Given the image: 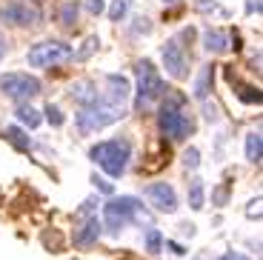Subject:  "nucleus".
<instances>
[{"label": "nucleus", "mask_w": 263, "mask_h": 260, "mask_svg": "<svg viewBox=\"0 0 263 260\" xmlns=\"http://www.w3.org/2000/svg\"><path fill=\"white\" fill-rule=\"evenodd\" d=\"M129 223H143L152 226V215L146 212V206L132 195H118L109 197V203L103 206V232L109 234H120V229L129 226Z\"/></svg>", "instance_id": "1"}, {"label": "nucleus", "mask_w": 263, "mask_h": 260, "mask_svg": "<svg viewBox=\"0 0 263 260\" xmlns=\"http://www.w3.org/2000/svg\"><path fill=\"white\" fill-rule=\"evenodd\" d=\"M163 95H166V86H163L158 66L152 63L149 58L138 60L135 63V109L149 112Z\"/></svg>", "instance_id": "2"}, {"label": "nucleus", "mask_w": 263, "mask_h": 260, "mask_svg": "<svg viewBox=\"0 0 263 260\" xmlns=\"http://www.w3.org/2000/svg\"><path fill=\"white\" fill-rule=\"evenodd\" d=\"M89 157L98 163L100 169L106 172L109 177H123V172L129 169L132 160V143L126 137H109V140H100L89 149Z\"/></svg>", "instance_id": "3"}, {"label": "nucleus", "mask_w": 263, "mask_h": 260, "mask_svg": "<svg viewBox=\"0 0 263 260\" xmlns=\"http://www.w3.org/2000/svg\"><path fill=\"white\" fill-rule=\"evenodd\" d=\"M158 129L163 137L169 140H186V137L195 135V120L189 117V112L183 109V100L178 95H169L163 98L158 109Z\"/></svg>", "instance_id": "4"}, {"label": "nucleus", "mask_w": 263, "mask_h": 260, "mask_svg": "<svg viewBox=\"0 0 263 260\" xmlns=\"http://www.w3.org/2000/svg\"><path fill=\"white\" fill-rule=\"evenodd\" d=\"M120 117H126V106H112V103H106V100H100L98 106L80 109L74 115V126H78L80 135H95V132L112 126Z\"/></svg>", "instance_id": "5"}, {"label": "nucleus", "mask_w": 263, "mask_h": 260, "mask_svg": "<svg viewBox=\"0 0 263 260\" xmlns=\"http://www.w3.org/2000/svg\"><path fill=\"white\" fill-rule=\"evenodd\" d=\"M69 60H74V49L72 43H63V40H40L26 52V63L34 69H52Z\"/></svg>", "instance_id": "6"}, {"label": "nucleus", "mask_w": 263, "mask_h": 260, "mask_svg": "<svg viewBox=\"0 0 263 260\" xmlns=\"http://www.w3.org/2000/svg\"><path fill=\"white\" fill-rule=\"evenodd\" d=\"M0 91L17 103H32V98L40 95V80L26 72H6L0 75Z\"/></svg>", "instance_id": "7"}, {"label": "nucleus", "mask_w": 263, "mask_h": 260, "mask_svg": "<svg viewBox=\"0 0 263 260\" xmlns=\"http://www.w3.org/2000/svg\"><path fill=\"white\" fill-rule=\"evenodd\" d=\"M0 20L9 23V26L17 29H34L43 23V12L34 3H26V0H12L6 6H0Z\"/></svg>", "instance_id": "8"}, {"label": "nucleus", "mask_w": 263, "mask_h": 260, "mask_svg": "<svg viewBox=\"0 0 263 260\" xmlns=\"http://www.w3.org/2000/svg\"><path fill=\"white\" fill-rule=\"evenodd\" d=\"M160 60H163V69H166L169 78L183 80L186 75H189V54H186V49L180 46L178 38L166 40V43L160 46Z\"/></svg>", "instance_id": "9"}, {"label": "nucleus", "mask_w": 263, "mask_h": 260, "mask_svg": "<svg viewBox=\"0 0 263 260\" xmlns=\"http://www.w3.org/2000/svg\"><path fill=\"white\" fill-rule=\"evenodd\" d=\"M146 200L152 203L155 212H163V215H172V212H178L180 200H178V192L172 189V183H149L146 186Z\"/></svg>", "instance_id": "10"}, {"label": "nucleus", "mask_w": 263, "mask_h": 260, "mask_svg": "<svg viewBox=\"0 0 263 260\" xmlns=\"http://www.w3.org/2000/svg\"><path fill=\"white\" fill-rule=\"evenodd\" d=\"M100 234H103V226H100L98 217H86L74 226V234H72V243L78 249H89L100 240Z\"/></svg>", "instance_id": "11"}, {"label": "nucleus", "mask_w": 263, "mask_h": 260, "mask_svg": "<svg viewBox=\"0 0 263 260\" xmlns=\"http://www.w3.org/2000/svg\"><path fill=\"white\" fill-rule=\"evenodd\" d=\"M232 40H235V32H226V29H203V49L209 54H226L229 49H235L232 46Z\"/></svg>", "instance_id": "12"}, {"label": "nucleus", "mask_w": 263, "mask_h": 260, "mask_svg": "<svg viewBox=\"0 0 263 260\" xmlns=\"http://www.w3.org/2000/svg\"><path fill=\"white\" fill-rule=\"evenodd\" d=\"M69 98H72L74 103H80V109H89V106H98L100 100H103V95L98 91V86H95L92 80H74V83L69 86Z\"/></svg>", "instance_id": "13"}, {"label": "nucleus", "mask_w": 263, "mask_h": 260, "mask_svg": "<svg viewBox=\"0 0 263 260\" xmlns=\"http://www.w3.org/2000/svg\"><path fill=\"white\" fill-rule=\"evenodd\" d=\"M106 83H109V89H106L103 100L106 103H112V106H123L126 98H129V78H123V75H106Z\"/></svg>", "instance_id": "14"}, {"label": "nucleus", "mask_w": 263, "mask_h": 260, "mask_svg": "<svg viewBox=\"0 0 263 260\" xmlns=\"http://www.w3.org/2000/svg\"><path fill=\"white\" fill-rule=\"evenodd\" d=\"M212 83H215V66H200V72H197L195 78V89H192V95H195L197 100H206V95L212 91Z\"/></svg>", "instance_id": "15"}, {"label": "nucleus", "mask_w": 263, "mask_h": 260, "mask_svg": "<svg viewBox=\"0 0 263 260\" xmlns=\"http://www.w3.org/2000/svg\"><path fill=\"white\" fill-rule=\"evenodd\" d=\"M14 117H17L20 126H26V129H37V126L43 123V115H40V112L34 109L32 103H17V109H14Z\"/></svg>", "instance_id": "16"}, {"label": "nucleus", "mask_w": 263, "mask_h": 260, "mask_svg": "<svg viewBox=\"0 0 263 260\" xmlns=\"http://www.w3.org/2000/svg\"><path fill=\"white\" fill-rule=\"evenodd\" d=\"M78 14H80V3L78 0H63L58 9V23L63 29H72L78 23Z\"/></svg>", "instance_id": "17"}, {"label": "nucleus", "mask_w": 263, "mask_h": 260, "mask_svg": "<svg viewBox=\"0 0 263 260\" xmlns=\"http://www.w3.org/2000/svg\"><path fill=\"white\" fill-rule=\"evenodd\" d=\"M260 157H263V137L260 132H249L246 135V160L260 163Z\"/></svg>", "instance_id": "18"}, {"label": "nucleus", "mask_w": 263, "mask_h": 260, "mask_svg": "<svg viewBox=\"0 0 263 260\" xmlns=\"http://www.w3.org/2000/svg\"><path fill=\"white\" fill-rule=\"evenodd\" d=\"M6 140H9V143H12L17 152H29V149H32V137L20 129V126H9V129H6Z\"/></svg>", "instance_id": "19"}, {"label": "nucleus", "mask_w": 263, "mask_h": 260, "mask_svg": "<svg viewBox=\"0 0 263 260\" xmlns=\"http://www.w3.org/2000/svg\"><path fill=\"white\" fill-rule=\"evenodd\" d=\"M189 206L195 209V212H200L203 209V203H206V195H203V180L200 177H192L189 180Z\"/></svg>", "instance_id": "20"}, {"label": "nucleus", "mask_w": 263, "mask_h": 260, "mask_svg": "<svg viewBox=\"0 0 263 260\" xmlns=\"http://www.w3.org/2000/svg\"><path fill=\"white\" fill-rule=\"evenodd\" d=\"M163 232H160V229H155V226H149L146 229V252L149 254H158L160 249H163Z\"/></svg>", "instance_id": "21"}, {"label": "nucleus", "mask_w": 263, "mask_h": 260, "mask_svg": "<svg viewBox=\"0 0 263 260\" xmlns=\"http://www.w3.org/2000/svg\"><path fill=\"white\" fill-rule=\"evenodd\" d=\"M98 46H100V40H98V34H92V38H86L83 40V46L80 49H74V60H86L92 52H98Z\"/></svg>", "instance_id": "22"}, {"label": "nucleus", "mask_w": 263, "mask_h": 260, "mask_svg": "<svg viewBox=\"0 0 263 260\" xmlns=\"http://www.w3.org/2000/svg\"><path fill=\"white\" fill-rule=\"evenodd\" d=\"M129 3L132 0H112V3H109V20H115V23L123 20L126 14H129Z\"/></svg>", "instance_id": "23"}, {"label": "nucleus", "mask_w": 263, "mask_h": 260, "mask_svg": "<svg viewBox=\"0 0 263 260\" xmlns=\"http://www.w3.org/2000/svg\"><path fill=\"white\" fill-rule=\"evenodd\" d=\"M98 197H89V200H83V206L74 212V220H86V217H95V212H98Z\"/></svg>", "instance_id": "24"}, {"label": "nucleus", "mask_w": 263, "mask_h": 260, "mask_svg": "<svg viewBox=\"0 0 263 260\" xmlns=\"http://www.w3.org/2000/svg\"><path fill=\"white\" fill-rule=\"evenodd\" d=\"M43 112H46V115H43V117H46V120H49V126H63V123H66V115H63V112H60V106L49 103V106H46V109H43Z\"/></svg>", "instance_id": "25"}, {"label": "nucleus", "mask_w": 263, "mask_h": 260, "mask_svg": "<svg viewBox=\"0 0 263 260\" xmlns=\"http://www.w3.org/2000/svg\"><path fill=\"white\" fill-rule=\"evenodd\" d=\"M183 166L189 172H195L197 166H200V149H195V146H189V149L183 152Z\"/></svg>", "instance_id": "26"}, {"label": "nucleus", "mask_w": 263, "mask_h": 260, "mask_svg": "<svg viewBox=\"0 0 263 260\" xmlns=\"http://www.w3.org/2000/svg\"><path fill=\"white\" fill-rule=\"evenodd\" d=\"M237 98L243 103H260V91L252 89V86H237Z\"/></svg>", "instance_id": "27"}, {"label": "nucleus", "mask_w": 263, "mask_h": 260, "mask_svg": "<svg viewBox=\"0 0 263 260\" xmlns=\"http://www.w3.org/2000/svg\"><path fill=\"white\" fill-rule=\"evenodd\" d=\"M195 9H197L200 14H215V12H223L217 0H195Z\"/></svg>", "instance_id": "28"}, {"label": "nucleus", "mask_w": 263, "mask_h": 260, "mask_svg": "<svg viewBox=\"0 0 263 260\" xmlns=\"http://www.w3.org/2000/svg\"><path fill=\"white\" fill-rule=\"evenodd\" d=\"M92 186L98 189L100 195H112V192H115V186H112L109 180H106L103 175H92Z\"/></svg>", "instance_id": "29"}, {"label": "nucleus", "mask_w": 263, "mask_h": 260, "mask_svg": "<svg viewBox=\"0 0 263 260\" xmlns=\"http://www.w3.org/2000/svg\"><path fill=\"white\" fill-rule=\"evenodd\" d=\"M212 200H215V206H226V200H229V186H215L212 189Z\"/></svg>", "instance_id": "30"}, {"label": "nucleus", "mask_w": 263, "mask_h": 260, "mask_svg": "<svg viewBox=\"0 0 263 260\" xmlns=\"http://www.w3.org/2000/svg\"><path fill=\"white\" fill-rule=\"evenodd\" d=\"M83 6H86V12H89V14L98 17V14L106 9V3H103V0H83Z\"/></svg>", "instance_id": "31"}, {"label": "nucleus", "mask_w": 263, "mask_h": 260, "mask_svg": "<svg viewBox=\"0 0 263 260\" xmlns=\"http://www.w3.org/2000/svg\"><path fill=\"white\" fill-rule=\"evenodd\" d=\"M135 20H138V23H135V26H132V32H135V34H149L152 32V23H149V17H135Z\"/></svg>", "instance_id": "32"}, {"label": "nucleus", "mask_w": 263, "mask_h": 260, "mask_svg": "<svg viewBox=\"0 0 263 260\" xmlns=\"http://www.w3.org/2000/svg\"><path fill=\"white\" fill-rule=\"evenodd\" d=\"M166 246L172 249V254H178V257H183V254L189 252V249H186L183 243H178V240H169V243H166Z\"/></svg>", "instance_id": "33"}, {"label": "nucleus", "mask_w": 263, "mask_h": 260, "mask_svg": "<svg viewBox=\"0 0 263 260\" xmlns=\"http://www.w3.org/2000/svg\"><path fill=\"white\" fill-rule=\"evenodd\" d=\"M246 215H260V197H255V200H249V206H246Z\"/></svg>", "instance_id": "34"}, {"label": "nucleus", "mask_w": 263, "mask_h": 260, "mask_svg": "<svg viewBox=\"0 0 263 260\" xmlns=\"http://www.w3.org/2000/svg\"><path fill=\"white\" fill-rule=\"evenodd\" d=\"M217 260H249L246 254H240V252H223Z\"/></svg>", "instance_id": "35"}, {"label": "nucleus", "mask_w": 263, "mask_h": 260, "mask_svg": "<svg viewBox=\"0 0 263 260\" xmlns=\"http://www.w3.org/2000/svg\"><path fill=\"white\" fill-rule=\"evenodd\" d=\"M180 234L192 237V234H195V223H180Z\"/></svg>", "instance_id": "36"}, {"label": "nucleus", "mask_w": 263, "mask_h": 260, "mask_svg": "<svg viewBox=\"0 0 263 260\" xmlns=\"http://www.w3.org/2000/svg\"><path fill=\"white\" fill-rule=\"evenodd\" d=\"M246 12H260V0H246Z\"/></svg>", "instance_id": "37"}, {"label": "nucleus", "mask_w": 263, "mask_h": 260, "mask_svg": "<svg viewBox=\"0 0 263 260\" xmlns=\"http://www.w3.org/2000/svg\"><path fill=\"white\" fill-rule=\"evenodd\" d=\"M3 54H6V38L0 34V60H3Z\"/></svg>", "instance_id": "38"}, {"label": "nucleus", "mask_w": 263, "mask_h": 260, "mask_svg": "<svg viewBox=\"0 0 263 260\" xmlns=\"http://www.w3.org/2000/svg\"><path fill=\"white\" fill-rule=\"evenodd\" d=\"M160 3H163V6H178L180 0H160Z\"/></svg>", "instance_id": "39"}]
</instances>
